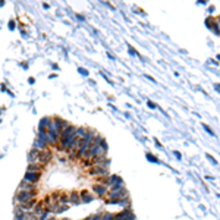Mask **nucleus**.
<instances>
[{"mask_svg": "<svg viewBox=\"0 0 220 220\" xmlns=\"http://www.w3.org/2000/svg\"><path fill=\"white\" fill-rule=\"evenodd\" d=\"M37 197V189L35 191H18L16 192V202L18 204H24V202H28L31 200H34Z\"/></svg>", "mask_w": 220, "mask_h": 220, "instance_id": "f257e3e1", "label": "nucleus"}, {"mask_svg": "<svg viewBox=\"0 0 220 220\" xmlns=\"http://www.w3.org/2000/svg\"><path fill=\"white\" fill-rule=\"evenodd\" d=\"M88 173L91 176H109V167H106V166H91Z\"/></svg>", "mask_w": 220, "mask_h": 220, "instance_id": "f03ea898", "label": "nucleus"}, {"mask_svg": "<svg viewBox=\"0 0 220 220\" xmlns=\"http://www.w3.org/2000/svg\"><path fill=\"white\" fill-rule=\"evenodd\" d=\"M106 195H107V200H122V198L129 197V192L126 191V188H123V189L116 191V192H110V191H109Z\"/></svg>", "mask_w": 220, "mask_h": 220, "instance_id": "7ed1b4c3", "label": "nucleus"}, {"mask_svg": "<svg viewBox=\"0 0 220 220\" xmlns=\"http://www.w3.org/2000/svg\"><path fill=\"white\" fill-rule=\"evenodd\" d=\"M41 178V172H26L25 173L24 181L29 182V183H37Z\"/></svg>", "mask_w": 220, "mask_h": 220, "instance_id": "20e7f679", "label": "nucleus"}, {"mask_svg": "<svg viewBox=\"0 0 220 220\" xmlns=\"http://www.w3.org/2000/svg\"><path fill=\"white\" fill-rule=\"evenodd\" d=\"M93 191H94V194L97 197H104L107 194V186L106 185H101V183H96L93 186Z\"/></svg>", "mask_w": 220, "mask_h": 220, "instance_id": "39448f33", "label": "nucleus"}, {"mask_svg": "<svg viewBox=\"0 0 220 220\" xmlns=\"http://www.w3.org/2000/svg\"><path fill=\"white\" fill-rule=\"evenodd\" d=\"M37 204V200L34 198V200H31V201H28V202H24V204H18V208L19 210H22L25 213H28L29 210H32L34 208V205Z\"/></svg>", "mask_w": 220, "mask_h": 220, "instance_id": "423d86ee", "label": "nucleus"}, {"mask_svg": "<svg viewBox=\"0 0 220 220\" xmlns=\"http://www.w3.org/2000/svg\"><path fill=\"white\" fill-rule=\"evenodd\" d=\"M18 191H35V183H29L26 181H22L19 183V189Z\"/></svg>", "mask_w": 220, "mask_h": 220, "instance_id": "0eeeda50", "label": "nucleus"}, {"mask_svg": "<svg viewBox=\"0 0 220 220\" xmlns=\"http://www.w3.org/2000/svg\"><path fill=\"white\" fill-rule=\"evenodd\" d=\"M43 210H44V202H43V201H37V204H35L34 208H32V214L38 217V216L43 213Z\"/></svg>", "mask_w": 220, "mask_h": 220, "instance_id": "6e6552de", "label": "nucleus"}, {"mask_svg": "<svg viewBox=\"0 0 220 220\" xmlns=\"http://www.w3.org/2000/svg\"><path fill=\"white\" fill-rule=\"evenodd\" d=\"M134 211H132V208H125V210H122L119 214H115L113 216V220H122L125 219V217H128L129 214H132Z\"/></svg>", "mask_w": 220, "mask_h": 220, "instance_id": "1a4fd4ad", "label": "nucleus"}, {"mask_svg": "<svg viewBox=\"0 0 220 220\" xmlns=\"http://www.w3.org/2000/svg\"><path fill=\"white\" fill-rule=\"evenodd\" d=\"M79 198H81V202H91V201L94 200V195H91V194L85 189V191H82V192L79 194Z\"/></svg>", "mask_w": 220, "mask_h": 220, "instance_id": "9d476101", "label": "nucleus"}, {"mask_svg": "<svg viewBox=\"0 0 220 220\" xmlns=\"http://www.w3.org/2000/svg\"><path fill=\"white\" fill-rule=\"evenodd\" d=\"M115 183H123L122 178H121V176H118V175L109 176V181H107V188H110V186H112V185H115Z\"/></svg>", "mask_w": 220, "mask_h": 220, "instance_id": "9b49d317", "label": "nucleus"}, {"mask_svg": "<svg viewBox=\"0 0 220 220\" xmlns=\"http://www.w3.org/2000/svg\"><path fill=\"white\" fill-rule=\"evenodd\" d=\"M68 200H69L71 204H81V198H79L78 192H71L69 197H68Z\"/></svg>", "mask_w": 220, "mask_h": 220, "instance_id": "f8f14e48", "label": "nucleus"}, {"mask_svg": "<svg viewBox=\"0 0 220 220\" xmlns=\"http://www.w3.org/2000/svg\"><path fill=\"white\" fill-rule=\"evenodd\" d=\"M43 167H44V166H41V164H38V163H29L26 172H40V169H43Z\"/></svg>", "mask_w": 220, "mask_h": 220, "instance_id": "ddd939ff", "label": "nucleus"}, {"mask_svg": "<svg viewBox=\"0 0 220 220\" xmlns=\"http://www.w3.org/2000/svg\"><path fill=\"white\" fill-rule=\"evenodd\" d=\"M15 217H16V220H25L26 219V213L22 211V210H19V208L16 207V210H15Z\"/></svg>", "mask_w": 220, "mask_h": 220, "instance_id": "4468645a", "label": "nucleus"}, {"mask_svg": "<svg viewBox=\"0 0 220 220\" xmlns=\"http://www.w3.org/2000/svg\"><path fill=\"white\" fill-rule=\"evenodd\" d=\"M125 186H123V183H115V185H112L110 186V192H116V191H121L123 189Z\"/></svg>", "mask_w": 220, "mask_h": 220, "instance_id": "2eb2a0df", "label": "nucleus"}, {"mask_svg": "<svg viewBox=\"0 0 220 220\" xmlns=\"http://www.w3.org/2000/svg\"><path fill=\"white\" fill-rule=\"evenodd\" d=\"M113 216L112 213H101V219L100 220H113Z\"/></svg>", "mask_w": 220, "mask_h": 220, "instance_id": "dca6fc26", "label": "nucleus"}, {"mask_svg": "<svg viewBox=\"0 0 220 220\" xmlns=\"http://www.w3.org/2000/svg\"><path fill=\"white\" fill-rule=\"evenodd\" d=\"M59 204H68L69 200H68V195H59V200H57Z\"/></svg>", "mask_w": 220, "mask_h": 220, "instance_id": "f3484780", "label": "nucleus"}, {"mask_svg": "<svg viewBox=\"0 0 220 220\" xmlns=\"http://www.w3.org/2000/svg\"><path fill=\"white\" fill-rule=\"evenodd\" d=\"M100 219H101V213L94 214V216H90V220H100Z\"/></svg>", "mask_w": 220, "mask_h": 220, "instance_id": "a211bd4d", "label": "nucleus"}, {"mask_svg": "<svg viewBox=\"0 0 220 220\" xmlns=\"http://www.w3.org/2000/svg\"><path fill=\"white\" fill-rule=\"evenodd\" d=\"M79 72L82 73V75H87V73H88V72H87V69H82V68L79 69Z\"/></svg>", "mask_w": 220, "mask_h": 220, "instance_id": "6ab92c4d", "label": "nucleus"}, {"mask_svg": "<svg viewBox=\"0 0 220 220\" xmlns=\"http://www.w3.org/2000/svg\"><path fill=\"white\" fill-rule=\"evenodd\" d=\"M148 106H150V107H151V109H154V107H156V106H154V104H153V103H151V101H148Z\"/></svg>", "mask_w": 220, "mask_h": 220, "instance_id": "aec40b11", "label": "nucleus"}, {"mask_svg": "<svg viewBox=\"0 0 220 220\" xmlns=\"http://www.w3.org/2000/svg\"><path fill=\"white\" fill-rule=\"evenodd\" d=\"M47 220H57V219H56L54 216H51V217H47Z\"/></svg>", "mask_w": 220, "mask_h": 220, "instance_id": "412c9836", "label": "nucleus"}, {"mask_svg": "<svg viewBox=\"0 0 220 220\" xmlns=\"http://www.w3.org/2000/svg\"><path fill=\"white\" fill-rule=\"evenodd\" d=\"M62 220H69V219H62Z\"/></svg>", "mask_w": 220, "mask_h": 220, "instance_id": "4be33fe9", "label": "nucleus"}]
</instances>
